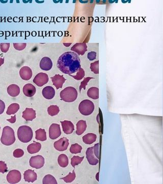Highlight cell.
<instances>
[{
	"label": "cell",
	"mask_w": 163,
	"mask_h": 184,
	"mask_svg": "<svg viewBox=\"0 0 163 184\" xmlns=\"http://www.w3.org/2000/svg\"><path fill=\"white\" fill-rule=\"evenodd\" d=\"M57 67L63 73L72 75L81 68L80 59L73 52L64 53L58 58Z\"/></svg>",
	"instance_id": "obj_1"
},
{
	"label": "cell",
	"mask_w": 163,
	"mask_h": 184,
	"mask_svg": "<svg viewBox=\"0 0 163 184\" xmlns=\"http://www.w3.org/2000/svg\"><path fill=\"white\" fill-rule=\"evenodd\" d=\"M33 133L32 129L28 126H20L17 130V137L20 141L22 143L29 142L32 140Z\"/></svg>",
	"instance_id": "obj_2"
},
{
	"label": "cell",
	"mask_w": 163,
	"mask_h": 184,
	"mask_svg": "<svg viewBox=\"0 0 163 184\" xmlns=\"http://www.w3.org/2000/svg\"><path fill=\"white\" fill-rule=\"evenodd\" d=\"M1 141L5 145H11L15 141V134L14 130L10 126H5L2 132Z\"/></svg>",
	"instance_id": "obj_3"
},
{
	"label": "cell",
	"mask_w": 163,
	"mask_h": 184,
	"mask_svg": "<svg viewBox=\"0 0 163 184\" xmlns=\"http://www.w3.org/2000/svg\"><path fill=\"white\" fill-rule=\"evenodd\" d=\"M77 92L76 89L72 87H66L60 92V96L63 101L67 103H72L77 99Z\"/></svg>",
	"instance_id": "obj_4"
},
{
	"label": "cell",
	"mask_w": 163,
	"mask_h": 184,
	"mask_svg": "<svg viewBox=\"0 0 163 184\" xmlns=\"http://www.w3.org/2000/svg\"><path fill=\"white\" fill-rule=\"evenodd\" d=\"M94 104L92 101L89 100H84L80 103L79 110L82 115L89 116L93 112L94 110Z\"/></svg>",
	"instance_id": "obj_5"
},
{
	"label": "cell",
	"mask_w": 163,
	"mask_h": 184,
	"mask_svg": "<svg viewBox=\"0 0 163 184\" xmlns=\"http://www.w3.org/2000/svg\"><path fill=\"white\" fill-rule=\"evenodd\" d=\"M30 165L32 168L40 169L44 166V158L42 155H38L32 156L30 160Z\"/></svg>",
	"instance_id": "obj_6"
},
{
	"label": "cell",
	"mask_w": 163,
	"mask_h": 184,
	"mask_svg": "<svg viewBox=\"0 0 163 184\" xmlns=\"http://www.w3.org/2000/svg\"><path fill=\"white\" fill-rule=\"evenodd\" d=\"M6 178L9 184H17L21 181L22 175L21 172L18 170H12L9 171Z\"/></svg>",
	"instance_id": "obj_7"
},
{
	"label": "cell",
	"mask_w": 163,
	"mask_h": 184,
	"mask_svg": "<svg viewBox=\"0 0 163 184\" xmlns=\"http://www.w3.org/2000/svg\"><path fill=\"white\" fill-rule=\"evenodd\" d=\"M61 130L60 125L53 123L49 129V137L52 140H55L61 136Z\"/></svg>",
	"instance_id": "obj_8"
},
{
	"label": "cell",
	"mask_w": 163,
	"mask_h": 184,
	"mask_svg": "<svg viewBox=\"0 0 163 184\" xmlns=\"http://www.w3.org/2000/svg\"><path fill=\"white\" fill-rule=\"evenodd\" d=\"M48 76L44 73H39L36 75L33 79V82L38 87H42L48 82Z\"/></svg>",
	"instance_id": "obj_9"
},
{
	"label": "cell",
	"mask_w": 163,
	"mask_h": 184,
	"mask_svg": "<svg viewBox=\"0 0 163 184\" xmlns=\"http://www.w3.org/2000/svg\"><path fill=\"white\" fill-rule=\"evenodd\" d=\"M86 158L90 165L95 166L99 162V159L96 157L94 152V146L89 147L86 152Z\"/></svg>",
	"instance_id": "obj_10"
},
{
	"label": "cell",
	"mask_w": 163,
	"mask_h": 184,
	"mask_svg": "<svg viewBox=\"0 0 163 184\" xmlns=\"http://www.w3.org/2000/svg\"><path fill=\"white\" fill-rule=\"evenodd\" d=\"M69 146V140L67 138H62L54 143V146L56 150L59 151H65Z\"/></svg>",
	"instance_id": "obj_11"
},
{
	"label": "cell",
	"mask_w": 163,
	"mask_h": 184,
	"mask_svg": "<svg viewBox=\"0 0 163 184\" xmlns=\"http://www.w3.org/2000/svg\"><path fill=\"white\" fill-rule=\"evenodd\" d=\"M71 50L77 53V55H83L87 51V46L86 43H77L72 46Z\"/></svg>",
	"instance_id": "obj_12"
},
{
	"label": "cell",
	"mask_w": 163,
	"mask_h": 184,
	"mask_svg": "<svg viewBox=\"0 0 163 184\" xmlns=\"http://www.w3.org/2000/svg\"><path fill=\"white\" fill-rule=\"evenodd\" d=\"M52 81L54 86L56 87L57 90L62 88L64 83L66 81V79L63 75L56 74L51 77Z\"/></svg>",
	"instance_id": "obj_13"
},
{
	"label": "cell",
	"mask_w": 163,
	"mask_h": 184,
	"mask_svg": "<svg viewBox=\"0 0 163 184\" xmlns=\"http://www.w3.org/2000/svg\"><path fill=\"white\" fill-rule=\"evenodd\" d=\"M32 70L29 66H23L19 71V75L23 80H30L32 78Z\"/></svg>",
	"instance_id": "obj_14"
},
{
	"label": "cell",
	"mask_w": 163,
	"mask_h": 184,
	"mask_svg": "<svg viewBox=\"0 0 163 184\" xmlns=\"http://www.w3.org/2000/svg\"><path fill=\"white\" fill-rule=\"evenodd\" d=\"M40 68L43 71H49L53 66V62L48 57H44L40 62Z\"/></svg>",
	"instance_id": "obj_15"
},
{
	"label": "cell",
	"mask_w": 163,
	"mask_h": 184,
	"mask_svg": "<svg viewBox=\"0 0 163 184\" xmlns=\"http://www.w3.org/2000/svg\"><path fill=\"white\" fill-rule=\"evenodd\" d=\"M22 118L27 121H31L36 118V111L33 108H26L22 112Z\"/></svg>",
	"instance_id": "obj_16"
},
{
	"label": "cell",
	"mask_w": 163,
	"mask_h": 184,
	"mask_svg": "<svg viewBox=\"0 0 163 184\" xmlns=\"http://www.w3.org/2000/svg\"><path fill=\"white\" fill-rule=\"evenodd\" d=\"M24 177L25 181L33 183L37 180V176L34 170L28 169L24 172Z\"/></svg>",
	"instance_id": "obj_17"
},
{
	"label": "cell",
	"mask_w": 163,
	"mask_h": 184,
	"mask_svg": "<svg viewBox=\"0 0 163 184\" xmlns=\"http://www.w3.org/2000/svg\"><path fill=\"white\" fill-rule=\"evenodd\" d=\"M64 133L67 134H71L75 130V126L73 123L69 121L65 120L61 121Z\"/></svg>",
	"instance_id": "obj_18"
},
{
	"label": "cell",
	"mask_w": 163,
	"mask_h": 184,
	"mask_svg": "<svg viewBox=\"0 0 163 184\" xmlns=\"http://www.w3.org/2000/svg\"><path fill=\"white\" fill-rule=\"evenodd\" d=\"M23 93L26 96L28 97H32L36 93V87L35 86L31 84V83H28L24 86L23 89Z\"/></svg>",
	"instance_id": "obj_19"
},
{
	"label": "cell",
	"mask_w": 163,
	"mask_h": 184,
	"mask_svg": "<svg viewBox=\"0 0 163 184\" xmlns=\"http://www.w3.org/2000/svg\"><path fill=\"white\" fill-rule=\"evenodd\" d=\"M42 94L43 97L47 99H52L55 95V90L52 87L47 86L43 88Z\"/></svg>",
	"instance_id": "obj_20"
},
{
	"label": "cell",
	"mask_w": 163,
	"mask_h": 184,
	"mask_svg": "<svg viewBox=\"0 0 163 184\" xmlns=\"http://www.w3.org/2000/svg\"><path fill=\"white\" fill-rule=\"evenodd\" d=\"M7 93L11 97H17L20 93V88L17 85H10L7 88Z\"/></svg>",
	"instance_id": "obj_21"
},
{
	"label": "cell",
	"mask_w": 163,
	"mask_h": 184,
	"mask_svg": "<svg viewBox=\"0 0 163 184\" xmlns=\"http://www.w3.org/2000/svg\"><path fill=\"white\" fill-rule=\"evenodd\" d=\"M41 148H42V145L40 143L34 142L33 143H32L28 145L27 150L29 154H36L40 151Z\"/></svg>",
	"instance_id": "obj_22"
},
{
	"label": "cell",
	"mask_w": 163,
	"mask_h": 184,
	"mask_svg": "<svg viewBox=\"0 0 163 184\" xmlns=\"http://www.w3.org/2000/svg\"><path fill=\"white\" fill-rule=\"evenodd\" d=\"M86 121L80 120L77 124L76 134L80 136L86 131L87 129Z\"/></svg>",
	"instance_id": "obj_23"
},
{
	"label": "cell",
	"mask_w": 163,
	"mask_h": 184,
	"mask_svg": "<svg viewBox=\"0 0 163 184\" xmlns=\"http://www.w3.org/2000/svg\"><path fill=\"white\" fill-rule=\"evenodd\" d=\"M96 139L97 136L96 134L92 133H89L83 136V141L85 144L90 145L95 142L96 140Z\"/></svg>",
	"instance_id": "obj_24"
},
{
	"label": "cell",
	"mask_w": 163,
	"mask_h": 184,
	"mask_svg": "<svg viewBox=\"0 0 163 184\" xmlns=\"http://www.w3.org/2000/svg\"><path fill=\"white\" fill-rule=\"evenodd\" d=\"M87 95L92 99L99 98V89L97 87H91L87 91Z\"/></svg>",
	"instance_id": "obj_25"
},
{
	"label": "cell",
	"mask_w": 163,
	"mask_h": 184,
	"mask_svg": "<svg viewBox=\"0 0 163 184\" xmlns=\"http://www.w3.org/2000/svg\"><path fill=\"white\" fill-rule=\"evenodd\" d=\"M35 134H36L35 138L37 140H39L40 141H45L47 139V133L44 129H39L35 132Z\"/></svg>",
	"instance_id": "obj_26"
},
{
	"label": "cell",
	"mask_w": 163,
	"mask_h": 184,
	"mask_svg": "<svg viewBox=\"0 0 163 184\" xmlns=\"http://www.w3.org/2000/svg\"><path fill=\"white\" fill-rule=\"evenodd\" d=\"M58 162L59 165L61 167H67L68 165V158L64 154H61L58 157Z\"/></svg>",
	"instance_id": "obj_27"
},
{
	"label": "cell",
	"mask_w": 163,
	"mask_h": 184,
	"mask_svg": "<svg viewBox=\"0 0 163 184\" xmlns=\"http://www.w3.org/2000/svg\"><path fill=\"white\" fill-rule=\"evenodd\" d=\"M19 109V105L17 103H12L9 106L7 109L6 113L8 115H11L15 114Z\"/></svg>",
	"instance_id": "obj_28"
},
{
	"label": "cell",
	"mask_w": 163,
	"mask_h": 184,
	"mask_svg": "<svg viewBox=\"0 0 163 184\" xmlns=\"http://www.w3.org/2000/svg\"><path fill=\"white\" fill-rule=\"evenodd\" d=\"M59 112V108L57 105H51L47 108V113L51 116H54L58 115Z\"/></svg>",
	"instance_id": "obj_29"
},
{
	"label": "cell",
	"mask_w": 163,
	"mask_h": 184,
	"mask_svg": "<svg viewBox=\"0 0 163 184\" xmlns=\"http://www.w3.org/2000/svg\"><path fill=\"white\" fill-rule=\"evenodd\" d=\"M43 184H57V181L52 175H48L44 176L42 181Z\"/></svg>",
	"instance_id": "obj_30"
},
{
	"label": "cell",
	"mask_w": 163,
	"mask_h": 184,
	"mask_svg": "<svg viewBox=\"0 0 163 184\" xmlns=\"http://www.w3.org/2000/svg\"><path fill=\"white\" fill-rule=\"evenodd\" d=\"M76 173H75V170H73L72 173H69V174L67 176H66L65 177L61 178V180H63L64 181H65V183H71L74 181L76 179Z\"/></svg>",
	"instance_id": "obj_31"
},
{
	"label": "cell",
	"mask_w": 163,
	"mask_h": 184,
	"mask_svg": "<svg viewBox=\"0 0 163 184\" xmlns=\"http://www.w3.org/2000/svg\"><path fill=\"white\" fill-rule=\"evenodd\" d=\"M82 150V147L79 144L76 143L72 144L70 148V152L72 154H77L81 153Z\"/></svg>",
	"instance_id": "obj_32"
},
{
	"label": "cell",
	"mask_w": 163,
	"mask_h": 184,
	"mask_svg": "<svg viewBox=\"0 0 163 184\" xmlns=\"http://www.w3.org/2000/svg\"><path fill=\"white\" fill-rule=\"evenodd\" d=\"M84 159V156L80 157L79 156H74L71 159V164L73 168H75L76 166L81 163Z\"/></svg>",
	"instance_id": "obj_33"
},
{
	"label": "cell",
	"mask_w": 163,
	"mask_h": 184,
	"mask_svg": "<svg viewBox=\"0 0 163 184\" xmlns=\"http://www.w3.org/2000/svg\"><path fill=\"white\" fill-rule=\"evenodd\" d=\"M69 75L72 77L73 78H75L76 80H81L82 79H83V78L84 77L85 73V71L84 69L82 68H80L77 70L76 75Z\"/></svg>",
	"instance_id": "obj_34"
},
{
	"label": "cell",
	"mask_w": 163,
	"mask_h": 184,
	"mask_svg": "<svg viewBox=\"0 0 163 184\" xmlns=\"http://www.w3.org/2000/svg\"><path fill=\"white\" fill-rule=\"evenodd\" d=\"M91 71L96 74L99 73V61H96L90 64Z\"/></svg>",
	"instance_id": "obj_35"
},
{
	"label": "cell",
	"mask_w": 163,
	"mask_h": 184,
	"mask_svg": "<svg viewBox=\"0 0 163 184\" xmlns=\"http://www.w3.org/2000/svg\"><path fill=\"white\" fill-rule=\"evenodd\" d=\"M26 43H13V46L16 50L22 51L26 47Z\"/></svg>",
	"instance_id": "obj_36"
},
{
	"label": "cell",
	"mask_w": 163,
	"mask_h": 184,
	"mask_svg": "<svg viewBox=\"0 0 163 184\" xmlns=\"http://www.w3.org/2000/svg\"><path fill=\"white\" fill-rule=\"evenodd\" d=\"M94 78L93 77H86L84 78L83 81L81 82V83L80 87V92H81V90L82 89H86V87L87 84L88 83V82L90 81L91 79H93Z\"/></svg>",
	"instance_id": "obj_37"
},
{
	"label": "cell",
	"mask_w": 163,
	"mask_h": 184,
	"mask_svg": "<svg viewBox=\"0 0 163 184\" xmlns=\"http://www.w3.org/2000/svg\"><path fill=\"white\" fill-rule=\"evenodd\" d=\"M10 47V43H1L0 49L3 53H7Z\"/></svg>",
	"instance_id": "obj_38"
},
{
	"label": "cell",
	"mask_w": 163,
	"mask_h": 184,
	"mask_svg": "<svg viewBox=\"0 0 163 184\" xmlns=\"http://www.w3.org/2000/svg\"><path fill=\"white\" fill-rule=\"evenodd\" d=\"M24 155V151L21 149H17L13 151V155L16 158H19L22 157Z\"/></svg>",
	"instance_id": "obj_39"
},
{
	"label": "cell",
	"mask_w": 163,
	"mask_h": 184,
	"mask_svg": "<svg viewBox=\"0 0 163 184\" xmlns=\"http://www.w3.org/2000/svg\"><path fill=\"white\" fill-rule=\"evenodd\" d=\"M6 164L3 161L0 160V173H5L8 171Z\"/></svg>",
	"instance_id": "obj_40"
},
{
	"label": "cell",
	"mask_w": 163,
	"mask_h": 184,
	"mask_svg": "<svg viewBox=\"0 0 163 184\" xmlns=\"http://www.w3.org/2000/svg\"><path fill=\"white\" fill-rule=\"evenodd\" d=\"M87 57L90 61L94 60H96V53L94 51L90 52L88 53Z\"/></svg>",
	"instance_id": "obj_41"
},
{
	"label": "cell",
	"mask_w": 163,
	"mask_h": 184,
	"mask_svg": "<svg viewBox=\"0 0 163 184\" xmlns=\"http://www.w3.org/2000/svg\"><path fill=\"white\" fill-rule=\"evenodd\" d=\"M94 152L96 157L97 159H100V151H99V143L95 144L94 146Z\"/></svg>",
	"instance_id": "obj_42"
},
{
	"label": "cell",
	"mask_w": 163,
	"mask_h": 184,
	"mask_svg": "<svg viewBox=\"0 0 163 184\" xmlns=\"http://www.w3.org/2000/svg\"><path fill=\"white\" fill-rule=\"evenodd\" d=\"M5 109V104L4 101L0 100V115H1L4 112Z\"/></svg>",
	"instance_id": "obj_43"
},
{
	"label": "cell",
	"mask_w": 163,
	"mask_h": 184,
	"mask_svg": "<svg viewBox=\"0 0 163 184\" xmlns=\"http://www.w3.org/2000/svg\"><path fill=\"white\" fill-rule=\"evenodd\" d=\"M16 115H14V116L11 117V119H7V120L11 123H14L16 122Z\"/></svg>",
	"instance_id": "obj_44"
},
{
	"label": "cell",
	"mask_w": 163,
	"mask_h": 184,
	"mask_svg": "<svg viewBox=\"0 0 163 184\" xmlns=\"http://www.w3.org/2000/svg\"><path fill=\"white\" fill-rule=\"evenodd\" d=\"M1 54H0V66L2 65H3L4 63V58L2 57Z\"/></svg>",
	"instance_id": "obj_45"
},
{
	"label": "cell",
	"mask_w": 163,
	"mask_h": 184,
	"mask_svg": "<svg viewBox=\"0 0 163 184\" xmlns=\"http://www.w3.org/2000/svg\"><path fill=\"white\" fill-rule=\"evenodd\" d=\"M98 175H99V173H97L96 176V179L97 181H99V179H98Z\"/></svg>",
	"instance_id": "obj_46"
},
{
	"label": "cell",
	"mask_w": 163,
	"mask_h": 184,
	"mask_svg": "<svg viewBox=\"0 0 163 184\" xmlns=\"http://www.w3.org/2000/svg\"><path fill=\"white\" fill-rule=\"evenodd\" d=\"M0 130H1V126H0Z\"/></svg>",
	"instance_id": "obj_47"
}]
</instances>
